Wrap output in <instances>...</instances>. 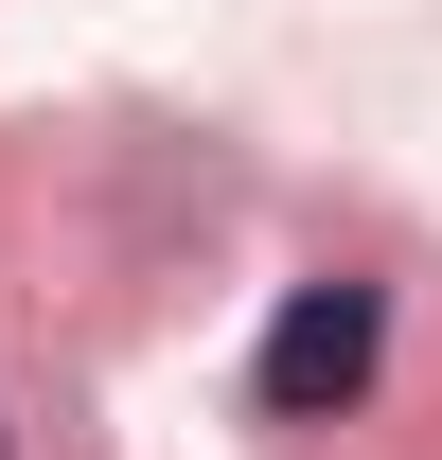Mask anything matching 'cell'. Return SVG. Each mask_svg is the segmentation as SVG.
Segmentation results:
<instances>
[{
    "mask_svg": "<svg viewBox=\"0 0 442 460\" xmlns=\"http://www.w3.org/2000/svg\"><path fill=\"white\" fill-rule=\"evenodd\" d=\"M372 354H389V301H372V284H301V301L266 319V354H248V390H266L283 425H319V407L372 390Z\"/></svg>",
    "mask_w": 442,
    "mask_h": 460,
    "instance_id": "1",
    "label": "cell"
},
{
    "mask_svg": "<svg viewBox=\"0 0 442 460\" xmlns=\"http://www.w3.org/2000/svg\"><path fill=\"white\" fill-rule=\"evenodd\" d=\"M0 460H18V443H0Z\"/></svg>",
    "mask_w": 442,
    "mask_h": 460,
    "instance_id": "2",
    "label": "cell"
}]
</instances>
